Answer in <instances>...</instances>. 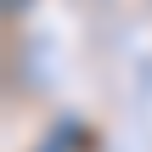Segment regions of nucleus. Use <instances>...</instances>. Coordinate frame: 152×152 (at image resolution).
<instances>
[{
    "label": "nucleus",
    "mask_w": 152,
    "mask_h": 152,
    "mask_svg": "<svg viewBox=\"0 0 152 152\" xmlns=\"http://www.w3.org/2000/svg\"><path fill=\"white\" fill-rule=\"evenodd\" d=\"M17 6H23V0H6V17H17Z\"/></svg>",
    "instance_id": "f257e3e1"
}]
</instances>
